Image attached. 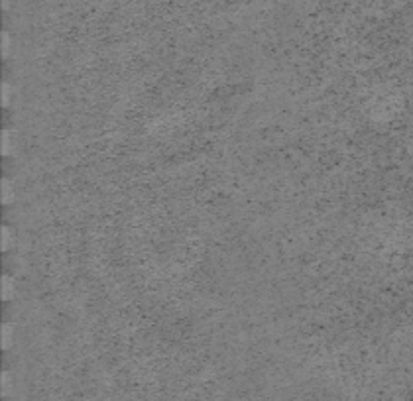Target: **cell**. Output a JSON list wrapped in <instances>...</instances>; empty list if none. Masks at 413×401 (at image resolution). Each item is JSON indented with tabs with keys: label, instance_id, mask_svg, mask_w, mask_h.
<instances>
[{
	"label": "cell",
	"instance_id": "cell-1",
	"mask_svg": "<svg viewBox=\"0 0 413 401\" xmlns=\"http://www.w3.org/2000/svg\"><path fill=\"white\" fill-rule=\"evenodd\" d=\"M2 6H4V8H8V6H10V0H2Z\"/></svg>",
	"mask_w": 413,
	"mask_h": 401
}]
</instances>
